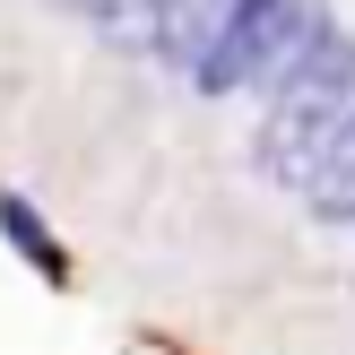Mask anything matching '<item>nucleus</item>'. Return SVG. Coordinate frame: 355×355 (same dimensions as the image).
<instances>
[{"label": "nucleus", "instance_id": "5", "mask_svg": "<svg viewBox=\"0 0 355 355\" xmlns=\"http://www.w3.org/2000/svg\"><path fill=\"white\" fill-rule=\"evenodd\" d=\"M156 17H165V0H113L96 26L113 35V44H156Z\"/></svg>", "mask_w": 355, "mask_h": 355}, {"label": "nucleus", "instance_id": "4", "mask_svg": "<svg viewBox=\"0 0 355 355\" xmlns=\"http://www.w3.org/2000/svg\"><path fill=\"white\" fill-rule=\"evenodd\" d=\"M0 234H9V243H17V252H26L44 277H61V269H69V260H61V243L35 225V208H26V200H0Z\"/></svg>", "mask_w": 355, "mask_h": 355}, {"label": "nucleus", "instance_id": "6", "mask_svg": "<svg viewBox=\"0 0 355 355\" xmlns=\"http://www.w3.org/2000/svg\"><path fill=\"white\" fill-rule=\"evenodd\" d=\"M69 9H87V17H104V9H113V0H69Z\"/></svg>", "mask_w": 355, "mask_h": 355}, {"label": "nucleus", "instance_id": "1", "mask_svg": "<svg viewBox=\"0 0 355 355\" xmlns=\"http://www.w3.org/2000/svg\"><path fill=\"white\" fill-rule=\"evenodd\" d=\"M347 121H355V44L329 26L321 44H312L304 61L269 87V121H260V173H269V182H286V191H304L312 173H321V156L347 139Z\"/></svg>", "mask_w": 355, "mask_h": 355}, {"label": "nucleus", "instance_id": "2", "mask_svg": "<svg viewBox=\"0 0 355 355\" xmlns=\"http://www.w3.org/2000/svg\"><path fill=\"white\" fill-rule=\"evenodd\" d=\"M234 17H243V0H165L148 52H156L165 69H182V78H200V69L217 61V44L234 35Z\"/></svg>", "mask_w": 355, "mask_h": 355}, {"label": "nucleus", "instance_id": "3", "mask_svg": "<svg viewBox=\"0 0 355 355\" xmlns=\"http://www.w3.org/2000/svg\"><path fill=\"white\" fill-rule=\"evenodd\" d=\"M304 200H312V217H329V225H355V121H347V139L321 156V173L304 182Z\"/></svg>", "mask_w": 355, "mask_h": 355}]
</instances>
